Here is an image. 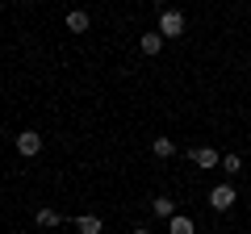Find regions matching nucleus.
Instances as JSON below:
<instances>
[{
    "label": "nucleus",
    "instance_id": "f257e3e1",
    "mask_svg": "<svg viewBox=\"0 0 251 234\" xmlns=\"http://www.w3.org/2000/svg\"><path fill=\"white\" fill-rule=\"evenodd\" d=\"M239 201V192H234V184H218V188H209V209H218V213H226V209Z\"/></svg>",
    "mask_w": 251,
    "mask_h": 234
},
{
    "label": "nucleus",
    "instance_id": "f03ea898",
    "mask_svg": "<svg viewBox=\"0 0 251 234\" xmlns=\"http://www.w3.org/2000/svg\"><path fill=\"white\" fill-rule=\"evenodd\" d=\"M159 34H163V38H180V34H184V13L163 9V13H159Z\"/></svg>",
    "mask_w": 251,
    "mask_h": 234
},
{
    "label": "nucleus",
    "instance_id": "7ed1b4c3",
    "mask_svg": "<svg viewBox=\"0 0 251 234\" xmlns=\"http://www.w3.org/2000/svg\"><path fill=\"white\" fill-rule=\"evenodd\" d=\"M17 151L25 155V159L42 155V134H38V130H21V134H17Z\"/></svg>",
    "mask_w": 251,
    "mask_h": 234
},
{
    "label": "nucleus",
    "instance_id": "20e7f679",
    "mask_svg": "<svg viewBox=\"0 0 251 234\" xmlns=\"http://www.w3.org/2000/svg\"><path fill=\"white\" fill-rule=\"evenodd\" d=\"M188 159L197 163V167H222V155H218L214 146H193V151H188Z\"/></svg>",
    "mask_w": 251,
    "mask_h": 234
},
{
    "label": "nucleus",
    "instance_id": "39448f33",
    "mask_svg": "<svg viewBox=\"0 0 251 234\" xmlns=\"http://www.w3.org/2000/svg\"><path fill=\"white\" fill-rule=\"evenodd\" d=\"M88 25H92V17L84 9H72L67 13V29H72V34H88Z\"/></svg>",
    "mask_w": 251,
    "mask_h": 234
},
{
    "label": "nucleus",
    "instance_id": "423d86ee",
    "mask_svg": "<svg viewBox=\"0 0 251 234\" xmlns=\"http://www.w3.org/2000/svg\"><path fill=\"white\" fill-rule=\"evenodd\" d=\"M168 234H197V226H193V217L176 213V217H168Z\"/></svg>",
    "mask_w": 251,
    "mask_h": 234
},
{
    "label": "nucleus",
    "instance_id": "0eeeda50",
    "mask_svg": "<svg viewBox=\"0 0 251 234\" xmlns=\"http://www.w3.org/2000/svg\"><path fill=\"white\" fill-rule=\"evenodd\" d=\"M138 46H143L147 59H155V54L163 50V34H159V29H155V34H143V42H138Z\"/></svg>",
    "mask_w": 251,
    "mask_h": 234
},
{
    "label": "nucleus",
    "instance_id": "6e6552de",
    "mask_svg": "<svg viewBox=\"0 0 251 234\" xmlns=\"http://www.w3.org/2000/svg\"><path fill=\"white\" fill-rule=\"evenodd\" d=\"M151 209H155V217H176V201L172 197H155Z\"/></svg>",
    "mask_w": 251,
    "mask_h": 234
},
{
    "label": "nucleus",
    "instance_id": "1a4fd4ad",
    "mask_svg": "<svg viewBox=\"0 0 251 234\" xmlns=\"http://www.w3.org/2000/svg\"><path fill=\"white\" fill-rule=\"evenodd\" d=\"M75 230H80V234H100V217H97V213L75 217Z\"/></svg>",
    "mask_w": 251,
    "mask_h": 234
},
{
    "label": "nucleus",
    "instance_id": "9d476101",
    "mask_svg": "<svg viewBox=\"0 0 251 234\" xmlns=\"http://www.w3.org/2000/svg\"><path fill=\"white\" fill-rule=\"evenodd\" d=\"M151 151H155V159H172V155H176V142H172V138H155Z\"/></svg>",
    "mask_w": 251,
    "mask_h": 234
},
{
    "label": "nucleus",
    "instance_id": "9b49d317",
    "mask_svg": "<svg viewBox=\"0 0 251 234\" xmlns=\"http://www.w3.org/2000/svg\"><path fill=\"white\" fill-rule=\"evenodd\" d=\"M34 222H38V226H46V230H54V226H59V213H54V209H38Z\"/></svg>",
    "mask_w": 251,
    "mask_h": 234
},
{
    "label": "nucleus",
    "instance_id": "f8f14e48",
    "mask_svg": "<svg viewBox=\"0 0 251 234\" xmlns=\"http://www.w3.org/2000/svg\"><path fill=\"white\" fill-rule=\"evenodd\" d=\"M222 171H226V176H239V171H243V159H239V155H226V159H222Z\"/></svg>",
    "mask_w": 251,
    "mask_h": 234
},
{
    "label": "nucleus",
    "instance_id": "ddd939ff",
    "mask_svg": "<svg viewBox=\"0 0 251 234\" xmlns=\"http://www.w3.org/2000/svg\"><path fill=\"white\" fill-rule=\"evenodd\" d=\"M134 234H151V230H147V226H138V230H134Z\"/></svg>",
    "mask_w": 251,
    "mask_h": 234
},
{
    "label": "nucleus",
    "instance_id": "4468645a",
    "mask_svg": "<svg viewBox=\"0 0 251 234\" xmlns=\"http://www.w3.org/2000/svg\"><path fill=\"white\" fill-rule=\"evenodd\" d=\"M151 4H159V13H163V0H151Z\"/></svg>",
    "mask_w": 251,
    "mask_h": 234
}]
</instances>
